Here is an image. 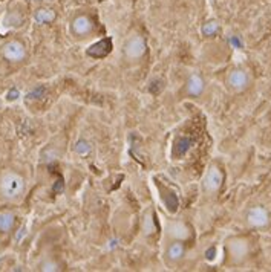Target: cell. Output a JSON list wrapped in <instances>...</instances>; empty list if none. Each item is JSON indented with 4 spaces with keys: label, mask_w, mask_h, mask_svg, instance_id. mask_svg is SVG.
<instances>
[{
    "label": "cell",
    "mask_w": 271,
    "mask_h": 272,
    "mask_svg": "<svg viewBox=\"0 0 271 272\" xmlns=\"http://www.w3.org/2000/svg\"><path fill=\"white\" fill-rule=\"evenodd\" d=\"M92 28H93L92 20H90L87 15H84V14L77 15V17L72 20V23H70V29H72V32H73L75 35H80V37L87 35V34L92 31Z\"/></svg>",
    "instance_id": "obj_7"
},
{
    "label": "cell",
    "mask_w": 271,
    "mask_h": 272,
    "mask_svg": "<svg viewBox=\"0 0 271 272\" xmlns=\"http://www.w3.org/2000/svg\"><path fill=\"white\" fill-rule=\"evenodd\" d=\"M227 84L231 90L234 92H242L248 87L250 84V78L248 73L242 69H234L228 73L227 76Z\"/></svg>",
    "instance_id": "obj_5"
},
{
    "label": "cell",
    "mask_w": 271,
    "mask_h": 272,
    "mask_svg": "<svg viewBox=\"0 0 271 272\" xmlns=\"http://www.w3.org/2000/svg\"><path fill=\"white\" fill-rule=\"evenodd\" d=\"M184 244L179 240H175L168 248H167V258L170 261H179L184 257Z\"/></svg>",
    "instance_id": "obj_11"
},
{
    "label": "cell",
    "mask_w": 271,
    "mask_h": 272,
    "mask_svg": "<svg viewBox=\"0 0 271 272\" xmlns=\"http://www.w3.org/2000/svg\"><path fill=\"white\" fill-rule=\"evenodd\" d=\"M144 52H145V41L139 35L130 37L124 44V53L129 60H138L144 55Z\"/></svg>",
    "instance_id": "obj_3"
},
{
    "label": "cell",
    "mask_w": 271,
    "mask_h": 272,
    "mask_svg": "<svg viewBox=\"0 0 271 272\" xmlns=\"http://www.w3.org/2000/svg\"><path fill=\"white\" fill-rule=\"evenodd\" d=\"M23 188H24L23 179H21L18 174H14V173L6 174V176L2 179V182H0V189H2V193H3V196L8 197V199L17 197V196L23 191Z\"/></svg>",
    "instance_id": "obj_1"
},
{
    "label": "cell",
    "mask_w": 271,
    "mask_h": 272,
    "mask_svg": "<svg viewBox=\"0 0 271 272\" xmlns=\"http://www.w3.org/2000/svg\"><path fill=\"white\" fill-rule=\"evenodd\" d=\"M227 249H228V254L231 257V260L234 263H240L247 258L248 252H250V244L245 238H240V237H234L231 240H228V244H227Z\"/></svg>",
    "instance_id": "obj_2"
},
{
    "label": "cell",
    "mask_w": 271,
    "mask_h": 272,
    "mask_svg": "<svg viewBox=\"0 0 271 272\" xmlns=\"http://www.w3.org/2000/svg\"><path fill=\"white\" fill-rule=\"evenodd\" d=\"M168 234H170L171 238L182 241V240L188 238L190 231H188V228H187L185 223H182V222H173V223L168 225Z\"/></svg>",
    "instance_id": "obj_10"
},
{
    "label": "cell",
    "mask_w": 271,
    "mask_h": 272,
    "mask_svg": "<svg viewBox=\"0 0 271 272\" xmlns=\"http://www.w3.org/2000/svg\"><path fill=\"white\" fill-rule=\"evenodd\" d=\"M14 223V217L12 214H2L0 215V229L2 231H8Z\"/></svg>",
    "instance_id": "obj_14"
},
{
    "label": "cell",
    "mask_w": 271,
    "mask_h": 272,
    "mask_svg": "<svg viewBox=\"0 0 271 272\" xmlns=\"http://www.w3.org/2000/svg\"><path fill=\"white\" fill-rule=\"evenodd\" d=\"M204 90H205V83L202 76H199L198 73H193L187 81V93L190 96H199L202 95Z\"/></svg>",
    "instance_id": "obj_9"
},
{
    "label": "cell",
    "mask_w": 271,
    "mask_h": 272,
    "mask_svg": "<svg viewBox=\"0 0 271 272\" xmlns=\"http://www.w3.org/2000/svg\"><path fill=\"white\" fill-rule=\"evenodd\" d=\"M75 151H77L78 154L84 156V154H87V153L90 151V144H89L87 141L81 139V141H78V142L75 144Z\"/></svg>",
    "instance_id": "obj_15"
},
{
    "label": "cell",
    "mask_w": 271,
    "mask_h": 272,
    "mask_svg": "<svg viewBox=\"0 0 271 272\" xmlns=\"http://www.w3.org/2000/svg\"><path fill=\"white\" fill-rule=\"evenodd\" d=\"M41 269H43V270H57L58 267H57V263H54V261H46V263L41 264Z\"/></svg>",
    "instance_id": "obj_16"
},
{
    "label": "cell",
    "mask_w": 271,
    "mask_h": 272,
    "mask_svg": "<svg viewBox=\"0 0 271 272\" xmlns=\"http://www.w3.org/2000/svg\"><path fill=\"white\" fill-rule=\"evenodd\" d=\"M217 29H219V24H217V21H216V20H210V21L204 23V24H202V28H201L202 34H204V35H207V37L214 35V34L217 32Z\"/></svg>",
    "instance_id": "obj_13"
},
{
    "label": "cell",
    "mask_w": 271,
    "mask_h": 272,
    "mask_svg": "<svg viewBox=\"0 0 271 272\" xmlns=\"http://www.w3.org/2000/svg\"><path fill=\"white\" fill-rule=\"evenodd\" d=\"M3 55L11 61H20L24 57V47L18 41H9L3 46Z\"/></svg>",
    "instance_id": "obj_8"
},
{
    "label": "cell",
    "mask_w": 271,
    "mask_h": 272,
    "mask_svg": "<svg viewBox=\"0 0 271 272\" xmlns=\"http://www.w3.org/2000/svg\"><path fill=\"white\" fill-rule=\"evenodd\" d=\"M55 18V12L49 8H40L35 12V20L38 23H51Z\"/></svg>",
    "instance_id": "obj_12"
},
{
    "label": "cell",
    "mask_w": 271,
    "mask_h": 272,
    "mask_svg": "<svg viewBox=\"0 0 271 272\" xmlns=\"http://www.w3.org/2000/svg\"><path fill=\"white\" fill-rule=\"evenodd\" d=\"M247 222L251 228H265L269 223V214L263 206H253L247 212Z\"/></svg>",
    "instance_id": "obj_4"
},
{
    "label": "cell",
    "mask_w": 271,
    "mask_h": 272,
    "mask_svg": "<svg viewBox=\"0 0 271 272\" xmlns=\"http://www.w3.org/2000/svg\"><path fill=\"white\" fill-rule=\"evenodd\" d=\"M222 180H224V174H222V171L219 170V167L211 165V167L207 170L205 177H204V188H205V191H208V193H216V191L220 188Z\"/></svg>",
    "instance_id": "obj_6"
}]
</instances>
